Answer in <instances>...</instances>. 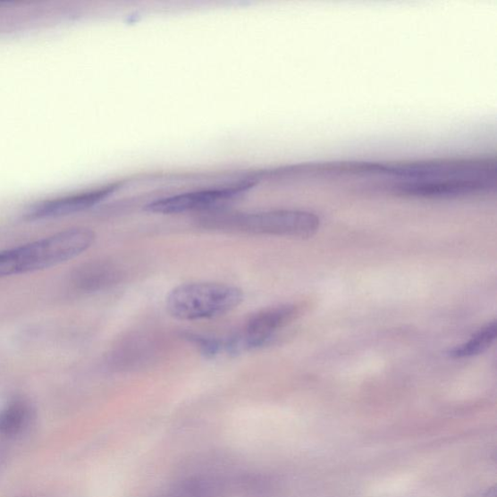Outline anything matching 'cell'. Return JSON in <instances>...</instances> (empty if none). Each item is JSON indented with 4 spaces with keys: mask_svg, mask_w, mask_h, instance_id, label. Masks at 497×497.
Instances as JSON below:
<instances>
[{
    "mask_svg": "<svg viewBox=\"0 0 497 497\" xmlns=\"http://www.w3.org/2000/svg\"><path fill=\"white\" fill-rule=\"evenodd\" d=\"M390 183H413L433 198L473 197L496 181V164L489 159L428 161L386 164Z\"/></svg>",
    "mask_w": 497,
    "mask_h": 497,
    "instance_id": "obj_1",
    "label": "cell"
},
{
    "mask_svg": "<svg viewBox=\"0 0 497 497\" xmlns=\"http://www.w3.org/2000/svg\"><path fill=\"white\" fill-rule=\"evenodd\" d=\"M96 233L74 228L0 252V278L36 273L80 256L93 246Z\"/></svg>",
    "mask_w": 497,
    "mask_h": 497,
    "instance_id": "obj_2",
    "label": "cell"
},
{
    "mask_svg": "<svg viewBox=\"0 0 497 497\" xmlns=\"http://www.w3.org/2000/svg\"><path fill=\"white\" fill-rule=\"evenodd\" d=\"M203 227L256 235L308 239L320 229L317 215L302 210H269L251 213H215L202 217Z\"/></svg>",
    "mask_w": 497,
    "mask_h": 497,
    "instance_id": "obj_3",
    "label": "cell"
},
{
    "mask_svg": "<svg viewBox=\"0 0 497 497\" xmlns=\"http://www.w3.org/2000/svg\"><path fill=\"white\" fill-rule=\"evenodd\" d=\"M243 299V291L235 286L196 282L172 290L166 297V309L180 321L208 320L234 310Z\"/></svg>",
    "mask_w": 497,
    "mask_h": 497,
    "instance_id": "obj_4",
    "label": "cell"
},
{
    "mask_svg": "<svg viewBox=\"0 0 497 497\" xmlns=\"http://www.w3.org/2000/svg\"><path fill=\"white\" fill-rule=\"evenodd\" d=\"M299 315V308L295 304L280 305L252 315L240 333L224 341V352L239 355L269 345L276 333Z\"/></svg>",
    "mask_w": 497,
    "mask_h": 497,
    "instance_id": "obj_5",
    "label": "cell"
},
{
    "mask_svg": "<svg viewBox=\"0 0 497 497\" xmlns=\"http://www.w3.org/2000/svg\"><path fill=\"white\" fill-rule=\"evenodd\" d=\"M254 185L255 183L251 181L250 182L243 181V182L229 186L190 191V193L154 200L146 206L145 210L164 215L206 210L220 205V203L240 197Z\"/></svg>",
    "mask_w": 497,
    "mask_h": 497,
    "instance_id": "obj_6",
    "label": "cell"
},
{
    "mask_svg": "<svg viewBox=\"0 0 497 497\" xmlns=\"http://www.w3.org/2000/svg\"><path fill=\"white\" fill-rule=\"evenodd\" d=\"M119 187L120 184L114 183L83 193L42 201L28 211L27 217L29 220H42L81 212L114 194Z\"/></svg>",
    "mask_w": 497,
    "mask_h": 497,
    "instance_id": "obj_7",
    "label": "cell"
},
{
    "mask_svg": "<svg viewBox=\"0 0 497 497\" xmlns=\"http://www.w3.org/2000/svg\"><path fill=\"white\" fill-rule=\"evenodd\" d=\"M120 270L112 264L97 262L85 265L74 275L75 285L83 291H96L118 283Z\"/></svg>",
    "mask_w": 497,
    "mask_h": 497,
    "instance_id": "obj_8",
    "label": "cell"
},
{
    "mask_svg": "<svg viewBox=\"0 0 497 497\" xmlns=\"http://www.w3.org/2000/svg\"><path fill=\"white\" fill-rule=\"evenodd\" d=\"M497 334L496 323L493 322L483 327L478 333L474 334L468 342L451 349L450 357L453 358H466L478 356L485 351L493 344Z\"/></svg>",
    "mask_w": 497,
    "mask_h": 497,
    "instance_id": "obj_9",
    "label": "cell"
},
{
    "mask_svg": "<svg viewBox=\"0 0 497 497\" xmlns=\"http://www.w3.org/2000/svg\"><path fill=\"white\" fill-rule=\"evenodd\" d=\"M30 420V410L21 402L8 406L0 412V433L11 434L21 431Z\"/></svg>",
    "mask_w": 497,
    "mask_h": 497,
    "instance_id": "obj_10",
    "label": "cell"
},
{
    "mask_svg": "<svg viewBox=\"0 0 497 497\" xmlns=\"http://www.w3.org/2000/svg\"><path fill=\"white\" fill-rule=\"evenodd\" d=\"M182 336L206 358H215L224 352V341L221 339L193 333H185Z\"/></svg>",
    "mask_w": 497,
    "mask_h": 497,
    "instance_id": "obj_11",
    "label": "cell"
},
{
    "mask_svg": "<svg viewBox=\"0 0 497 497\" xmlns=\"http://www.w3.org/2000/svg\"><path fill=\"white\" fill-rule=\"evenodd\" d=\"M473 497H496L495 490L494 489L488 490L487 492H484L483 493H480Z\"/></svg>",
    "mask_w": 497,
    "mask_h": 497,
    "instance_id": "obj_12",
    "label": "cell"
}]
</instances>
